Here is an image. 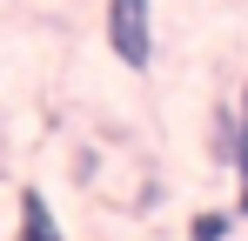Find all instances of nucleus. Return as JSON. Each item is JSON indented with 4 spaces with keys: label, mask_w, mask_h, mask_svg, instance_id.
<instances>
[{
    "label": "nucleus",
    "mask_w": 248,
    "mask_h": 241,
    "mask_svg": "<svg viewBox=\"0 0 248 241\" xmlns=\"http://www.w3.org/2000/svg\"><path fill=\"white\" fill-rule=\"evenodd\" d=\"M101 27H108V54L121 60L127 74L155 67V0H108Z\"/></svg>",
    "instance_id": "1"
},
{
    "label": "nucleus",
    "mask_w": 248,
    "mask_h": 241,
    "mask_svg": "<svg viewBox=\"0 0 248 241\" xmlns=\"http://www.w3.org/2000/svg\"><path fill=\"white\" fill-rule=\"evenodd\" d=\"M14 241H67V228H61V214H54L47 188H20V208H14Z\"/></svg>",
    "instance_id": "2"
},
{
    "label": "nucleus",
    "mask_w": 248,
    "mask_h": 241,
    "mask_svg": "<svg viewBox=\"0 0 248 241\" xmlns=\"http://www.w3.org/2000/svg\"><path fill=\"white\" fill-rule=\"evenodd\" d=\"M228 235H235V214L228 208H202L188 221V241H228Z\"/></svg>",
    "instance_id": "3"
},
{
    "label": "nucleus",
    "mask_w": 248,
    "mask_h": 241,
    "mask_svg": "<svg viewBox=\"0 0 248 241\" xmlns=\"http://www.w3.org/2000/svg\"><path fill=\"white\" fill-rule=\"evenodd\" d=\"M242 214H248V188H242Z\"/></svg>",
    "instance_id": "4"
},
{
    "label": "nucleus",
    "mask_w": 248,
    "mask_h": 241,
    "mask_svg": "<svg viewBox=\"0 0 248 241\" xmlns=\"http://www.w3.org/2000/svg\"><path fill=\"white\" fill-rule=\"evenodd\" d=\"M228 241H235V235H228Z\"/></svg>",
    "instance_id": "5"
}]
</instances>
